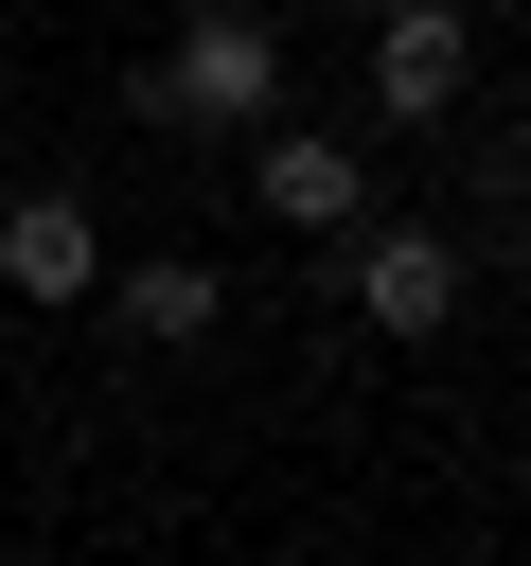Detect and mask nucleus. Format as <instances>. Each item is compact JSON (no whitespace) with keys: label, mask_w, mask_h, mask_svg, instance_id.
Segmentation results:
<instances>
[{"label":"nucleus","mask_w":531,"mask_h":566,"mask_svg":"<svg viewBox=\"0 0 531 566\" xmlns=\"http://www.w3.org/2000/svg\"><path fill=\"white\" fill-rule=\"evenodd\" d=\"M354 195H372V177H354L336 142H301V124H266V212H283V230H354Z\"/></svg>","instance_id":"5"},{"label":"nucleus","mask_w":531,"mask_h":566,"mask_svg":"<svg viewBox=\"0 0 531 566\" xmlns=\"http://www.w3.org/2000/svg\"><path fill=\"white\" fill-rule=\"evenodd\" d=\"M124 318H142V336H212V318H230V283H212V265H142V283H124Z\"/></svg>","instance_id":"6"},{"label":"nucleus","mask_w":531,"mask_h":566,"mask_svg":"<svg viewBox=\"0 0 531 566\" xmlns=\"http://www.w3.org/2000/svg\"><path fill=\"white\" fill-rule=\"evenodd\" d=\"M283 106V35L248 0H195V35L142 71V124H266Z\"/></svg>","instance_id":"1"},{"label":"nucleus","mask_w":531,"mask_h":566,"mask_svg":"<svg viewBox=\"0 0 531 566\" xmlns=\"http://www.w3.org/2000/svg\"><path fill=\"white\" fill-rule=\"evenodd\" d=\"M0 283H18V301H88V283H106V230H88L71 195H0Z\"/></svg>","instance_id":"4"},{"label":"nucleus","mask_w":531,"mask_h":566,"mask_svg":"<svg viewBox=\"0 0 531 566\" xmlns=\"http://www.w3.org/2000/svg\"><path fill=\"white\" fill-rule=\"evenodd\" d=\"M354 318H372V336H442V318H460V248H442V230H372V248H354Z\"/></svg>","instance_id":"3"},{"label":"nucleus","mask_w":531,"mask_h":566,"mask_svg":"<svg viewBox=\"0 0 531 566\" xmlns=\"http://www.w3.org/2000/svg\"><path fill=\"white\" fill-rule=\"evenodd\" d=\"M460 71H478V18H460V0H389V35H372V106H389V124H442Z\"/></svg>","instance_id":"2"}]
</instances>
